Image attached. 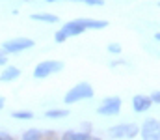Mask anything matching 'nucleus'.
I'll list each match as a JSON object with an SVG mask.
<instances>
[{"label": "nucleus", "mask_w": 160, "mask_h": 140, "mask_svg": "<svg viewBox=\"0 0 160 140\" xmlns=\"http://www.w3.org/2000/svg\"><path fill=\"white\" fill-rule=\"evenodd\" d=\"M80 21L86 30H102L108 26V21H102V19H80Z\"/></svg>", "instance_id": "9d476101"}, {"label": "nucleus", "mask_w": 160, "mask_h": 140, "mask_svg": "<svg viewBox=\"0 0 160 140\" xmlns=\"http://www.w3.org/2000/svg\"><path fill=\"white\" fill-rule=\"evenodd\" d=\"M106 50H108L110 54H116V56H118V54H121V52H123V47H121L119 43H116V41H114V43H108Z\"/></svg>", "instance_id": "2eb2a0df"}, {"label": "nucleus", "mask_w": 160, "mask_h": 140, "mask_svg": "<svg viewBox=\"0 0 160 140\" xmlns=\"http://www.w3.org/2000/svg\"><path fill=\"white\" fill-rule=\"evenodd\" d=\"M95 95V90L89 82H78L75 84L69 92L63 95V103L65 105H75L78 101H86V99H91Z\"/></svg>", "instance_id": "f257e3e1"}, {"label": "nucleus", "mask_w": 160, "mask_h": 140, "mask_svg": "<svg viewBox=\"0 0 160 140\" xmlns=\"http://www.w3.org/2000/svg\"><path fill=\"white\" fill-rule=\"evenodd\" d=\"M89 140H102V138H99V137H93V135H91V137H89Z\"/></svg>", "instance_id": "393cba45"}, {"label": "nucleus", "mask_w": 160, "mask_h": 140, "mask_svg": "<svg viewBox=\"0 0 160 140\" xmlns=\"http://www.w3.org/2000/svg\"><path fill=\"white\" fill-rule=\"evenodd\" d=\"M116 65H125V62H121V60H118V62H112V67H116Z\"/></svg>", "instance_id": "b1692460"}, {"label": "nucleus", "mask_w": 160, "mask_h": 140, "mask_svg": "<svg viewBox=\"0 0 160 140\" xmlns=\"http://www.w3.org/2000/svg\"><path fill=\"white\" fill-rule=\"evenodd\" d=\"M32 47H34V39L19 36V38H13V39L4 41L0 50H2V54H17V52L28 50V49H32Z\"/></svg>", "instance_id": "20e7f679"}, {"label": "nucleus", "mask_w": 160, "mask_h": 140, "mask_svg": "<svg viewBox=\"0 0 160 140\" xmlns=\"http://www.w3.org/2000/svg\"><path fill=\"white\" fill-rule=\"evenodd\" d=\"M151 108V101L147 95H142V93H136L132 97V110L136 114H142V112H147Z\"/></svg>", "instance_id": "6e6552de"}, {"label": "nucleus", "mask_w": 160, "mask_h": 140, "mask_svg": "<svg viewBox=\"0 0 160 140\" xmlns=\"http://www.w3.org/2000/svg\"><path fill=\"white\" fill-rule=\"evenodd\" d=\"M43 116L48 118V120H62V118L69 116V110H65V108H50V110H45Z\"/></svg>", "instance_id": "f8f14e48"}, {"label": "nucleus", "mask_w": 160, "mask_h": 140, "mask_svg": "<svg viewBox=\"0 0 160 140\" xmlns=\"http://www.w3.org/2000/svg\"><path fill=\"white\" fill-rule=\"evenodd\" d=\"M21 140H45V137H43V131H41V129L30 127V129H26V131L21 135Z\"/></svg>", "instance_id": "ddd939ff"}, {"label": "nucleus", "mask_w": 160, "mask_h": 140, "mask_svg": "<svg viewBox=\"0 0 160 140\" xmlns=\"http://www.w3.org/2000/svg\"><path fill=\"white\" fill-rule=\"evenodd\" d=\"M142 140H160V122L157 118H147L140 125Z\"/></svg>", "instance_id": "423d86ee"}, {"label": "nucleus", "mask_w": 160, "mask_h": 140, "mask_svg": "<svg viewBox=\"0 0 160 140\" xmlns=\"http://www.w3.org/2000/svg\"><path fill=\"white\" fill-rule=\"evenodd\" d=\"M0 140H15L9 133H6V131H0Z\"/></svg>", "instance_id": "412c9836"}, {"label": "nucleus", "mask_w": 160, "mask_h": 140, "mask_svg": "<svg viewBox=\"0 0 160 140\" xmlns=\"http://www.w3.org/2000/svg\"><path fill=\"white\" fill-rule=\"evenodd\" d=\"M60 30L67 36V39H69V38H77V36H80V34H84V32H86V28H84V24H82V21H80V19H75V21L65 23Z\"/></svg>", "instance_id": "0eeeda50"}, {"label": "nucleus", "mask_w": 160, "mask_h": 140, "mask_svg": "<svg viewBox=\"0 0 160 140\" xmlns=\"http://www.w3.org/2000/svg\"><path fill=\"white\" fill-rule=\"evenodd\" d=\"M80 131H84V133H91V123H89V122H84Z\"/></svg>", "instance_id": "aec40b11"}, {"label": "nucleus", "mask_w": 160, "mask_h": 140, "mask_svg": "<svg viewBox=\"0 0 160 140\" xmlns=\"http://www.w3.org/2000/svg\"><path fill=\"white\" fill-rule=\"evenodd\" d=\"M45 2H62V0H45Z\"/></svg>", "instance_id": "a878e982"}, {"label": "nucleus", "mask_w": 160, "mask_h": 140, "mask_svg": "<svg viewBox=\"0 0 160 140\" xmlns=\"http://www.w3.org/2000/svg\"><path fill=\"white\" fill-rule=\"evenodd\" d=\"M75 2H84L88 6H104V0H75Z\"/></svg>", "instance_id": "6ab92c4d"}, {"label": "nucleus", "mask_w": 160, "mask_h": 140, "mask_svg": "<svg viewBox=\"0 0 160 140\" xmlns=\"http://www.w3.org/2000/svg\"><path fill=\"white\" fill-rule=\"evenodd\" d=\"M30 19H32V21H39V23H48V24H54V23H58V21H60V17H58V15H54V13H47V11L32 13V15H30Z\"/></svg>", "instance_id": "9b49d317"}, {"label": "nucleus", "mask_w": 160, "mask_h": 140, "mask_svg": "<svg viewBox=\"0 0 160 140\" xmlns=\"http://www.w3.org/2000/svg\"><path fill=\"white\" fill-rule=\"evenodd\" d=\"M121 97L118 95H112V97H104L102 103L97 106V114L99 116H104V118H112V116H118L121 112Z\"/></svg>", "instance_id": "39448f33"}, {"label": "nucleus", "mask_w": 160, "mask_h": 140, "mask_svg": "<svg viewBox=\"0 0 160 140\" xmlns=\"http://www.w3.org/2000/svg\"><path fill=\"white\" fill-rule=\"evenodd\" d=\"M138 133H140L138 123H119V125H112L108 129V137L114 140H132L138 137Z\"/></svg>", "instance_id": "7ed1b4c3"}, {"label": "nucleus", "mask_w": 160, "mask_h": 140, "mask_svg": "<svg viewBox=\"0 0 160 140\" xmlns=\"http://www.w3.org/2000/svg\"><path fill=\"white\" fill-rule=\"evenodd\" d=\"M21 77V69L15 65H8L4 67V71L0 73V82H13Z\"/></svg>", "instance_id": "1a4fd4ad"}, {"label": "nucleus", "mask_w": 160, "mask_h": 140, "mask_svg": "<svg viewBox=\"0 0 160 140\" xmlns=\"http://www.w3.org/2000/svg\"><path fill=\"white\" fill-rule=\"evenodd\" d=\"M91 133H84V131H73L71 140H89Z\"/></svg>", "instance_id": "dca6fc26"}, {"label": "nucleus", "mask_w": 160, "mask_h": 140, "mask_svg": "<svg viewBox=\"0 0 160 140\" xmlns=\"http://www.w3.org/2000/svg\"><path fill=\"white\" fill-rule=\"evenodd\" d=\"M149 101H151V105H158L160 103V92L158 90H155V92L149 95Z\"/></svg>", "instance_id": "a211bd4d"}, {"label": "nucleus", "mask_w": 160, "mask_h": 140, "mask_svg": "<svg viewBox=\"0 0 160 140\" xmlns=\"http://www.w3.org/2000/svg\"><path fill=\"white\" fill-rule=\"evenodd\" d=\"M11 118L13 120H34L36 114H34V110H13Z\"/></svg>", "instance_id": "4468645a"}, {"label": "nucleus", "mask_w": 160, "mask_h": 140, "mask_svg": "<svg viewBox=\"0 0 160 140\" xmlns=\"http://www.w3.org/2000/svg\"><path fill=\"white\" fill-rule=\"evenodd\" d=\"M6 64H8V56L2 54V50H0V65H6Z\"/></svg>", "instance_id": "4be33fe9"}, {"label": "nucleus", "mask_w": 160, "mask_h": 140, "mask_svg": "<svg viewBox=\"0 0 160 140\" xmlns=\"http://www.w3.org/2000/svg\"><path fill=\"white\" fill-rule=\"evenodd\" d=\"M63 62L60 60H43L34 67V79H48L50 75H56L60 71H63Z\"/></svg>", "instance_id": "f03ea898"}, {"label": "nucleus", "mask_w": 160, "mask_h": 140, "mask_svg": "<svg viewBox=\"0 0 160 140\" xmlns=\"http://www.w3.org/2000/svg\"><path fill=\"white\" fill-rule=\"evenodd\" d=\"M54 41H56V43H63V41H67V36H65L62 30H58V32L54 34Z\"/></svg>", "instance_id": "f3484780"}, {"label": "nucleus", "mask_w": 160, "mask_h": 140, "mask_svg": "<svg viewBox=\"0 0 160 140\" xmlns=\"http://www.w3.org/2000/svg\"><path fill=\"white\" fill-rule=\"evenodd\" d=\"M4 105H6V97H4V95H0V110L4 108Z\"/></svg>", "instance_id": "5701e85b"}]
</instances>
